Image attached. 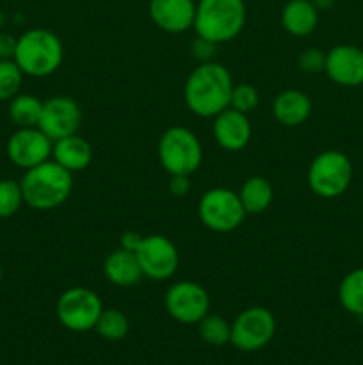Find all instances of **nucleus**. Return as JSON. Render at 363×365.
<instances>
[{"mask_svg":"<svg viewBox=\"0 0 363 365\" xmlns=\"http://www.w3.org/2000/svg\"><path fill=\"white\" fill-rule=\"evenodd\" d=\"M233 78L226 66L216 61L201 63L189 73L184 86L187 109L199 118H214L230 107Z\"/></svg>","mask_w":363,"mask_h":365,"instance_id":"nucleus-1","label":"nucleus"},{"mask_svg":"<svg viewBox=\"0 0 363 365\" xmlns=\"http://www.w3.org/2000/svg\"><path fill=\"white\" fill-rule=\"evenodd\" d=\"M20 185L25 205L34 210H53L70 198L73 191V173L48 159L25 170Z\"/></svg>","mask_w":363,"mask_h":365,"instance_id":"nucleus-2","label":"nucleus"},{"mask_svg":"<svg viewBox=\"0 0 363 365\" xmlns=\"http://www.w3.org/2000/svg\"><path fill=\"white\" fill-rule=\"evenodd\" d=\"M14 61L27 77H50L64 61V46L59 36L48 29H28L18 36Z\"/></svg>","mask_w":363,"mask_h":365,"instance_id":"nucleus-3","label":"nucleus"},{"mask_svg":"<svg viewBox=\"0 0 363 365\" xmlns=\"http://www.w3.org/2000/svg\"><path fill=\"white\" fill-rule=\"evenodd\" d=\"M244 0H198L196 2V36L221 45L237 38L246 25Z\"/></svg>","mask_w":363,"mask_h":365,"instance_id":"nucleus-4","label":"nucleus"},{"mask_svg":"<svg viewBox=\"0 0 363 365\" xmlns=\"http://www.w3.org/2000/svg\"><path fill=\"white\" fill-rule=\"evenodd\" d=\"M159 160L166 173L191 177L203 163L199 138L180 125L169 127L159 139Z\"/></svg>","mask_w":363,"mask_h":365,"instance_id":"nucleus-5","label":"nucleus"},{"mask_svg":"<svg viewBox=\"0 0 363 365\" xmlns=\"http://www.w3.org/2000/svg\"><path fill=\"white\" fill-rule=\"evenodd\" d=\"M352 180L351 159L338 150L320 152L308 168V187L322 200L344 195Z\"/></svg>","mask_w":363,"mask_h":365,"instance_id":"nucleus-6","label":"nucleus"},{"mask_svg":"<svg viewBox=\"0 0 363 365\" xmlns=\"http://www.w3.org/2000/svg\"><path fill=\"white\" fill-rule=\"evenodd\" d=\"M198 216L203 227L216 234H230L237 230L248 216L238 192L228 187H212L205 191L198 203Z\"/></svg>","mask_w":363,"mask_h":365,"instance_id":"nucleus-7","label":"nucleus"},{"mask_svg":"<svg viewBox=\"0 0 363 365\" xmlns=\"http://www.w3.org/2000/svg\"><path fill=\"white\" fill-rule=\"evenodd\" d=\"M103 310L100 296L88 287H70L59 296L56 314L59 323L66 330L82 331L95 330L96 321Z\"/></svg>","mask_w":363,"mask_h":365,"instance_id":"nucleus-8","label":"nucleus"},{"mask_svg":"<svg viewBox=\"0 0 363 365\" xmlns=\"http://www.w3.org/2000/svg\"><path fill=\"white\" fill-rule=\"evenodd\" d=\"M276 334L274 314L265 307H249L242 310L231 323L230 342L244 353H255L265 348Z\"/></svg>","mask_w":363,"mask_h":365,"instance_id":"nucleus-9","label":"nucleus"},{"mask_svg":"<svg viewBox=\"0 0 363 365\" xmlns=\"http://www.w3.org/2000/svg\"><path fill=\"white\" fill-rule=\"evenodd\" d=\"M135 255H137L144 278L153 282L169 280L180 266L178 248L171 239L160 234L144 235Z\"/></svg>","mask_w":363,"mask_h":365,"instance_id":"nucleus-10","label":"nucleus"},{"mask_svg":"<svg viewBox=\"0 0 363 365\" xmlns=\"http://www.w3.org/2000/svg\"><path fill=\"white\" fill-rule=\"evenodd\" d=\"M164 307L178 323L198 324L210 312V296L203 285L192 280H182L167 289Z\"/></svg>","mask_w":363,"mask_h":365,"instance_id":"nucleus-11","label":"nucleus"},{"mask_svg":"<svg viewBox=\"0 0 363 365\" xmlns=\"http://www.w3.org/2000/svg\"><path fill=\"white\" fill-rule=\"evenodd\" d=\"M53 141L38 127L16 128L6 145L7 159L21 170H31L45 160L52 159Z\"/></svg>","mask_w":363,"mask_h":365,"instance_id":"nucleus-12","label":"nucleus"},{"mask_svg":"<svg viewBox=\"0 0 363 365\" xmlns=\"http://www.w3.org/2000/svg\"><path fill=\"white\" fill-rule=\"evenodd\" d=\"M82 125V110L77 100L66 95L50 96L43 102L41 118L38 128L45 132L52 141L78 134Z\"/></svg>","mask_w":363,"mask_h":365,"instance_id":"nucleus-13","label":"nucleus"},{"mask_svg":"<svg viewBox=\"0 0 363 365\" xmlns=\"http://www.w3.org/2000/svg\"><path fill=\"white\" fill-rule=\"evenodd\" d=\"M324 73L342 88L363 84V50L354 45H337L326 52Z\"/></svg>","mask_w":363,"mask_h":365,"instance_id":"nucleus-14","label":"nucleus"},{"mask_svg":"<svg viewBox=\"0 0 363 365\" xmlns=\"http://www.w3.org/2000/svg\"><path fill=\"white\" fill-rule=\"evenodd\" d=\"M212 134L217 145L226 152H241L249 145L253 135L249 114L226 107L217 116H214Z\"/></svg>","mask_w":363,"mask_h":365,"instance_id":"nucleus-15","label":"nucleus"},{"mask_svg":"<svg viewBox=\"0 0 363 365\" xmlns=\"http://www.w3.org/2000/svg\"><path fill=\"white\" fill-rule=\"evenodd\" d=\"M148 13L153 24L169 34H182L194 25V0H149Z\"/></svg>","mask_w":363,"mask_h":365,"instance_id":"nucleus-16","label":"nucleus"},{"mask_svg":"<svg viewBox=\"0 0 363 365\" xmlns=\"http://www.w3.org/2000/svg\"><path fill=\"white\" fill-rule=\"evenodd\" d=\"M103 277L116 287H134L144 278L137 255L128 250L117 248L110 252L103 260Z\"/></svg>","mask_w":363,"mask_h":365,"instance_id":"nucleus-17","label":"nucleus"},{"mask_svg":"<svg viewBox=\"0 0 363 365\" xmlns=\"http://www.w3.org/2000/svg\"><path fill=\"white\" fill-rule=\"evenodd\" d=\"M312 114V100L301 89H285L273 102V116L283 127H299Z\"/></svg>","mask_w":363,"mask_h":365,"instance_id":"nucleus-18","label":"nucleus"},{"mask_svg":"<svg viewBox=\"0 0 363 365\" xmlns=\"http://www.w3.org/2000/svg\"><path fill=\"white\" fill-rule=\"evenodd\" d=\"M52 159L70 173H78L93 163V148L78 134L68 135V138L53 141Z\"/></svg>","mask_w":363,"mask_h":365,"instance_id":"nucleus-19","label":"nucleus"},{"mask_svg":"<svg viewBox=\"0 0 363 365\" xmlns=\"http://www.w3.org/2000/svg\"><path fill=\"white\" fill-rule=\"evenodd\" d=\"M319 25V9L312 0H288L281 9V27L295 38L310 36Z\"/></svg>","mask_w":363,"mask_h":365,"instance_id":"nucleus-20","label":"nucleus"},{"mask_svg":"<svg viewBox=\"0 0 363 365\" xmlns=\"http://www.w3.org/2000/svg\"><path fill=\"white\" fill-rule=\"evenodd\" d=\"M238 198H241L246 214L256 216V214L265 212L274 198L273 184L262 175H253L242 184L241 191H238Z\"/></svg>","mask_w":363,"mask_h":365,"instance_id":"nucleus-21","label":"nucleus"},{"mask_svg":"<svg viewBox=\"0 0 363 365\" xmlns=\"http://www.w3.org/2000/svg\"><path fill=\"white\" fill-rule=\"evenodd\" d=\"M43 100H39L31 93H18L14 98L9 100V120L16 128L38 127L41 118Z\"/></svg>","mask_w":363,"mask_h":365,"instance_id":"nucleus-22","label":"nucleus"},{"mask_svg":"<svg viewBox=\"0 0 363 365\" xmlns=\"http://www.w3.org/2000/svg\"><path fill=\"white\" fill-rule=\"evenodd\" d=\"M338 302L345 312L363 317V267L349 271L338 285Z\"/></svg>","mask_w":363,"mask_h":365,"instance_id":"nucleus-23","label":"nucleus"},{"mask_svg":"<svg viewBox=\"0 0 363 365\" xmlns=\"http://www.w3.org/2000/svg\"><path fill=\"white\" fill-rule=\"evenodd\" d=\"M128 328H130V323H128V317L125 316L121 310L117 309H103L102 314H100L98 321H96V334L102 339L110 342H117L121 339L127 337Z\"/></svg>","mask_w":363,"mask_h":365,"instance_id":"nucleus-24","label":"nucleus"},{"mask_svg":"<svg viewBox=\"0 0 363 365\" xmlns=\"http://www.w3.org/2000/svg\"><path fill=\"white\" fill-rule=\"evenodd\" d=\"M199 337L210 346H224L230 342L231 324L217 314H206L198 323Z\"/></svg>","mask_w":363,"mask_h":365,"instance_id":"nucleus-25","label":"nucleus"},{"mask_svg":"<svg viewBox=\"0 0 363 365\" xmlns=\"http://www.w3.org/2000/svg\"><path fill=\"white\" fill-rule=\"evenodd\" d=\"M25 73L14 59H0V102H9L21 91Z\"/></svg>","mask_w":363,"mask_h":365,"instance_id":"nucleus-26","label":"nucleus"},{"mask_svg":"<svg viewBox=\"0 0 363 365\" xmlns=\"http://www.w3.org/2000/svg\"><path fill=\"white\" fill-rule=\"evenodd\" d=\"M23 205V192L20 180L2 178L0 180V220L13 217Z\"/></svg>","mask_w":363,"mask_h":365,"instance_id":"nucleus-27","label":"nucleus"},{"mask_svg":"<svg viewBox=\"0 0 363 365\" xmlns=\"http://www.w3.org/2000/svg\"><path fill=\"white\" fill-rule=\"evenodd\" d=\"M260 95L256 91L255 86L242 82V84H233L230 96V107L231 109L238 110V113L249 114L258 107Z\"/></svg>","mask_w":363,"mask_h":365,"instance_id":"nucleus-28","label":"nucleus"},{"mask_svg":"<svg viewBox=\"0 0 363 365\" xmlns=\"http://www.w3.org/2000/svg\"><path fill=\"white\" fill-rule=\"evenodd\" d=\"M324 64H326V52L317 48V46L302 50L298 57L299 70L305 71V73H320V71H324Z\"/></svg>","mask_w":363,"mask_h":365,"instance_id":"nucleus-29","label":"nucleus"},{"mask_svg":"<svg viewBox=\"0 0 363 365\" xmlns=\"http://www.w3.org/2000/svg\"><path fill=\"white\" fill-rule=\"evenodd\" d=\"M216 48H217L216 43L209 41V39H205V38H199V36H196V38L191 41V46H189V50H191V56L194 57L196 61H199V64L214 61Z\"/></svg>","mask_w":363,"mask_h":365,"instance_id":"nucleus-30","label":"nucleus"},{"mask_svg":"<svg viewBox=\"0 0 363 365\" xmlns=\"http://www.w3.org/2000/svg\"><path fill=\"white\" fill-rule=\"evenodd\" d=\"M169 184H167V189L173 196L177 198H184L191 192V177L187 175H169Z\"/></svg>","mask_w":363,"mask_h":365,"instance_id":"nucleus-31","label":"nucleus"},{"mask_svg":"<svg viewBox=\"0 0 363 365\" xmlns=\"http://www.w3.org/2000/svg\"><path fill=\"white\" fill-rule=\"evenodd\" d=\"M16 36L9 32H0V59H13L16 52Z\"/></svg>","mask_w":363,"mask_h":365,"instance_id":"nucleus-32","label":"nucleus"},{"mask_svg":"<svg viewBox=\"0 0 363 365\" xmlns=\"http://www.w3.org/2000/svg\"><path fill=\"white\" fill-rule=\"evenodd\" d=\"M142 237H144V235H141L139 232H134V230L125 232V234L120 237V248L135 253L139 246H141Z\"/></svg>","mask_w":363,"mask_h":365,"instance_id":"nucleus-33","label":"nucleus"},{"mask_svg":"<svg viewBox=\"0 0 363 365\" xmlns=\"http://www.w3.org/2000/svg\"><path fill=\"white\" fill-rule=\"evenodd\" d=\"M312 2L319 11H327L331 6H333L335 0H312Z\"/></svg>","mask_w":363,"mask_h":365,"instance_id":"nucleus-34","label":"nucleus"},{"mask_svg":"<svg viewBox=\"0 0 363 365\" xmlns=\"http://www.w3.org/2000/svg\"><path fill=\"white\" fill-rule=\"evenodd\" d=\"M4 24H6V14H4V11H0V29L4 27Z\"/></svg>","mask_w":363,"mask_h":365,"instance_id":"nucleus-35","label":"nucleus"},{"mask_svg":"<svg viewBox=\"0 0 363 365\" xmlns=\"http://www.w3.org/2000/svg\"><path fill=\"white\" fill-rule=\"evenodd\" d=\"M2 278H4V269H2V264H0V284H2Z\"/></svg>","mask_w":363,"mask_h":365,"instance_id":"nucleus-36","label":"nucleus"}]
</instances>
